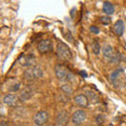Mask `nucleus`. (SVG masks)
Segmentation results:
<instances>
[{"label":"nucleus","mask_w":126,"mask_h":126,"mask_svg":"<svg viewBox=\"0 0 126 126\" xmlns=\"http://www.w3.org/2000/svg\"><path fill=\"white\" fill-rule=\"evenodd\" d=\"M68 112L66 110H61L60 112L56 116V124L58 126H64L68 122Z\"/></svg>","instance_id":"11"},{"label":"nucleus","mask_w":126,"mask_h":126,"mask_svg":"<svg viewBox=\"0 0 126 126\" xmlns=\"http://www.w3.org/2000/svg\"><path fill=\"white\" fill-rule=\"evenodd\" d=\"M85 94H86V97L88 98V101H92L93 103H96V102H98V100H99L97 94L93 92H90V90H87V92L85 93Z\"/></svg>","instance_id":"16"},{"label":"nucleus","mask_w":126,"mask_h":126,"mask_svg":"<svg viewBox=\"0 0 126 126\" xmlns=\"http://www.w3.org/2000/svg\"><path fill=\"white\" fill-rule=\"evenodd\" d=\"M86 112L84 111L83 109H78L76 110L74 113H73V116H72V122H73V124L75 125H81V124H83L85 120H86Z\"/></svg>","instance_id":"6"},{"label":"nucleus","mask_w":126,"mask_h":126,"mask_svg":"<svg viewBox=\"0 0 126 126\" xmlns=\"http://www.w3.org/2000/svg\"><path fill=\"white\" fill-rule=\"evenodd\" d=\"M55 75L59 81H62V82H68V81H72L74 80V76L73 74L69 72V70L63 65L60 64H57L55 66Z\"/></svg>","instance_id":"1"},{"label":"nucleus","mask_w":126,"mask_h":126,"mask_svg":"<svg viewBox=\"0 0 126 126\" xmlns=\"http://www.w3.org/2000/svg\"><path fill=\"white\" fill-rule=\"evenodd\" d=\"M75 103H76L78 106H80V107H87L88 106V103H89V101H88V98L86 97V94H78V96L75 97Z\"/></svg>","instance_id":"12"},{"label":"nucleus","mask_w":126,"mask_h":126,"mask_svg":"<svg viewBox=\"0 0 126 126\" xmlns=\"http://www.w3.org/2000/svg\"><path fill=\"white\" fill-rule=\"evenodd\" d=\"M57 55L64 60H69L72 59V52H70L69 47L63 42L59 41L57 43Z\"/></svg>","instance_id":"4"},{"label":"nucleus","mask_w":126,"mask_h":126,"mask_svg":"<svg viewBox=\"0 0 126 126\" xmlns=\"http://www.w3.org/2000/svg\"><path fill=\"white\" fill-rule=\"evenodd\" d=\"M19 101H20L19 100V97L15 96L13 94H7L3 97V103L7 106H10V107H15V106H17Z\"/></svg>","instance_id":"10"},{"label":"nucleus","mask_w":126,"mask_h":126,"mask_svg":"<svg viewBox=\"0 0 126 126\" xmlns=\"http://www.w3.org/2000/svg\"><path fill=\"white\" fill-rule=\"evenodd\" d=\"M43 77V69L40 66H33V67L26 68L24 72V78L29 81H33L36 79H40Z\"/></svg>","instance_id":"3"},{"label":"nucleus","mask_w":126,"mask_h":126,"mask_svg":"<svg viewBox=\"0 0 126 126\" xmlns=\"http://www.w3.org/2000/svg\"><path fill=\"white\" fill-rule=\"evenodd\" d=\"M103 12L106 15H112L115 13V6L111 2H108V1H105L104 4H103Z\"/></svg>","instance_id":"15"},{"label":"nucleus","mask_w":126,"mask_h":126,"mask_svg":"<svg viewBox=\"0 0 126 126\" xmlns=\"http://www.w3.org/2000/svg\"><path fill=\"white\" fill-rule=\"evenodd\" d=\"M14 126H23V125H21V124H15Z\"/></svg>","instance_id":"25"},{"label":"nucleus","mask_w":126,"mask_h":126,"mask_svg":"<svg viewBox=\"0 0 126 126\" xmlns=\"http://www.w3.org/2000/svg\"><path fill=\"white\" fill-rule=\"evenodd\" d=\"M19 63L21 64V66L23 67H26V68H30V67H33L36 64V58L33 55H22V56L19 58Z\"/></svg>","instance_id":"5"},{"label":"nucleus","mask_w":126,"mask_h":126,"mask_svg":"<svg viewBox=\"0 0 126 126\" xmlns=\"http://www.w3.org/2000/svg\"><path fill=\"white\" fill-rule=\"evenodd\" d=\"M125 87H126V83H125Z\"/></svg>","instance_id":"26"},{"label":"nucleus","mask_w":126,"mask_h":126,"mask_svg":"<svg viewBox=\"0 0 126 126\" xmlns=\"http://www.w3.org/2000/svg\"><path fill=\"white\" fill-rule=\"evenodd\" d=\"M48 120V113L45 110H40L34 116V123L37 126H43L47 123Z\"/></svg>","instance_id":"7"},{"label":"nucleus","mask_w":126,"mask_h":126,"mask_svg":"<svg viewBox=\"0 0 126 126\" xmlns=\"http://www.w3.org/2000/svg\"><path fill=\"white\" fill-rule=\"evenodd\" d=\"M90 32L94 34H99V29L97 26H90Z\"/></svg>","instance_id":"21"},{"label":"nucleus","mask_w":126,"mask_h":126,"mask_svg":"<svg viewBox=\"0 0 126 126\" xmlns=\"http://www.w3.org/2000/svg\"><path fill=\"white\" fill-rule=\"evenodd\" d=\"M102 53H103L104 58L111 64H116V63L120 61V55L115 52V49H113L111 45L109 44L104 45L103 48H102Z\"/></svg>","instance_id":"2"},{"label":"nucleus","mask_w":126,"mask_h":126,"mask_svg":"<svg viewBox=\"0 0 126 126\" xmlns=\"http://www.w3.org/2000/svg\"><path fill=\"white\" fill-rule=\"evenodd\" d=\"M101 21H102V23H104V24H108V23H110V18L109 17H101Z\"/></svg>","instance_id":"20"},{"label":"nucleus","mask_w":126,"mask_h":126,"mask_svg":"<svg viewBox=\"0 0 126 126\" xmlns=\"http://www.w3.org/2000/svg\"><path fill=\"white\" fill-rule=\"evenodd\" d=\"M97 122H98V124H101L103 122V117H101V116L97 117Z\"/></svg>","instance_id":"22"},{"label":"nucleus","mask_w":126,"mask_h":126,"mask_svg":"<svg viewBox=\"0 0 126 126\" xmlns=\"http://www.w3.org/2000/svg\"><path fill=\"white\" fill-rule=\"evenodd\" d=\"M124 76V72H123V69H116L115 72H112L111 74H110V76H109V79H110V82L115 85V86H118L119 85V83L121 82L122 80V78H123Z\"/></svg>","instance_id":"9"},{"label":"nucleus","mask_w":126,"mask_h":126,"mask_svg":"<svg viewBox=\"0 0 126 126\" xmlns=\"http://www.w3.org/2000/svg\"><path fill=\"white\" fill-rule=\"evenodd\" d=\"M20 83L19 82H16V83H14L13 85H10V87H9V90L11 93H16V92H18L19 89H20Z\"/></svg>","instance_id":"19"},{"label":"nucleus","mask_w":126,"mask_h":126,"mask_svg":"<svg viewBox=\"0 0 126 126\" xmlns=\"http://www.w3.org/2000/svg\"><path fill=\"white\" fill-rule=\"evenodd\" d=\"M92 48H93V53L94 55H99L101 52V45L98 41H94L92 44Z\"/></svg>","instance_id":"17"},{"label":"nucleus","mask_w":126,"mask_h":126,"mask_svg":"<svg viewBox=\"0 0 126 126\" xmlns=\"http://www.w3.org/2000/svg\"><path fill=\"white\" fill-rule=\"evenodd\" d=\"M124 29H125V25H124V22L122 20H118L115 23V26H113V30H115V33L118 36H122L124 33Z\"/></svg>","instance_id":"14"},{"label":"nucleus","mask_w":126,"mask_h":126,"mask_svg":"<svg viewBox=\"0 0 126 126\" xmlns=\"http://www.w3.org/2000/svg\"><path fill=\"white\" fill-rule=\"evenodd\" d=\"M61 89H62V92H64L66 94H72L74 92L69 83H65V84L61 85Z\"/></svg>","instance_id":"18"},{"label":"nucleus","mask_w":126,"mask_h":126,"mask_svg":"<svg viewBox=\"0 0 126 126\" xmlns=\"http://www.w3.org/2000/svg\"><path fill=\"white\" fill-rule=\"evenodd\" d=\"M81 75H82V76H84V77H86V73H83V72H82Z\"/></svg>","instance_id":"24"},{"label":"nucleus","mask_w":126,"mask_h":126,"mask_svg":"<svg viewBox=\"0 0 126 126\" xmlns=\"http://www.w3.org/2000/svg\"><path fill=\"white\" fill-rule=\"evenodd\" d=\"M33 94H34V90L33 89H32L31 87H25L20 93V94H19V100H20L21 102L29 101L30 99H32Z\"/></svg>","instance_id":"13"},{"label":"nucleus","mask_w":126,"mask_h":126,"mask_svg":"<svg viewBox=\"0 0 126 126\" xmlns=\"http://www.w3.org/2000/svg\"><path fill=\"white\" fill-rule=\"evenodd\" d=\"M0 126H9V123H7L6 121L2 120V121H1V123H0Z\"/></svg>","instance_id":"23"},{"label":"nucleus","mask_w":126,"mask_h":126,"mask_svg":"<svg viewBox=\"0 0 126 126\" xmlns=\"http://www.w3.org/2000/svg\"><path fill=\"white\" fill-rule=\"evenodd\" d=\"M38 50L39 53L41 54H47L49 52H52L53 49V44H52V41L50 40H42L38 43Z\"/></svg>","instance_id":"8"}]
</instances>
